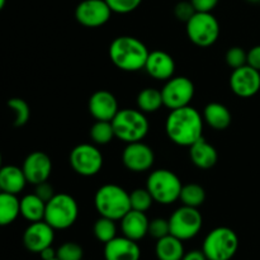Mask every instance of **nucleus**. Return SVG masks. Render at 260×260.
Returning a JSON list of instances; mask_svg holds the SVG:
<instances>
[{"label":"nucleus","mask_w":260,"mask_h":260,"mask_svg":"<svg viewBox=\"0 0 260 260\" xmlns=\"http://www.w3.org/2000/svg\"><path fill=\"white\" fill-rule=\"evenodd\" d=\"M55 240V229L51 228L45 220L30 222L23 233V245L28 251L40 254L48 246H52Z\"/></svg>","instance_id":"15"},{"label":"nucleus","mask_w":260,"mask_h":260,"mask_svg":"<svg viewBox=\"0 0 260 260\" xmlns=\"http://www.w3.org/2000/svg\"><path fill=\"white\" fill-rule=\"evenodd\" d=\"M8 107L14 113V126L22 127L29 121L30 109L27 102L22 98H10L8 101Z\"/></svg>","instance_id":"31"},{"label":"nucleus","mask_w":260,"mask_h":260,"mask_svg":"<svg viewBox=\"0 0 260 260\" xmlns=\"http://www.w3.org/2000/svg\"><path fill=\"white\" fill-rule=\"evenodd\" d=\"M187 36L192 43L200 47H210L220 36V23L212 13L196 12L185 23Z\"/></svg>","instance_id":"8"},{"label":"nucleus","mask_w":260,"mask_h":260,"mask_svg":"<svg viewBox=\"0 0 260 260\" xmlns=\"http://www.w3.org/2000/svg\"><path fill=\"white\" fill-rule=\"evenodd\" d=\"M196 9L190 2H179L174 8V15L180 22L187 23L194 15Z\"/></svg>","instance_id":"37"},{"label":"nucleus","mask_w":260,"mask_h":260,"mask_svg":"<svg viewBox=\"0 0 260 260\" xmlns=\"http://www.w3.org/2000/svg\"><path fill=\"white\" fill-rule=\"evenodd\" d=\"M189 156L193 164L203 170L213 168L218 160L217 150L203 137L189 146Z\"/></svg>","instance_id":"21"},{"label":"nucleus","mask_w":260,"mask_h":260,"mask_svg":"<svg viewBox=\"0 0 260 260\" xmlns=\"http://www.w3.org/2000/svg\"><path fill=\"white\" fill-rule=\"evenodd\" d=\"M182 260H207L202 250H192L184 254Z\"/></svg>","instance_id":"41"},{"label":"nucleus","mask_w":260,"mask_h":260,"mask_svg":"<svg viewBox=\"0 0 260 260\" xmlns=\"http://www.w3.org/2000/svg\"><path fill=\"white\" fill-rule=\"evenodd\" d=\"M149 218L146 212L129 210L123 217L121 218V229L123 236L131 240L140 241L149 235Z\"/></svg>","instance_id":"20"},{"label":"nucleus","mask_w":260,"mask_h":260,"mask_svg":"<svg viewBox=\"0 0 260 260\" xmlns=\"http://www.w3.org/2000/svg\"><path fill=\"white\" fill-rule=\"evenodd\" d=\"M81 260H85V259H81Z\"/></svg>","instance_id":"48"},{"label":"nucleus","mask_w":260,"mask_h":260,"mask_svg":"<svg viewBox=\"0 0 260 260\" xmlns=\"http://www.w3.org/2000/svg\"><path fill=\"white\" fill-rule=\"evenodd\" d=\"M136 103L137 108L144 113H155L164 106L161 90L155 88L142 89L137 95Z\"/></svg>","instance_id":"27"},{"label":"nucleus","mask_w":260,"mask_h":260,"mask_svg":"<svg viewBox=\"0 0 260 260\" xmlns=\"http://www.w3.org/2000/svg\"><path fill=\"white\" fill-rule=\"evenodd\" d=\"M3 167V159H2V154H0V169H2Z\"/></svg>","instance_id":"44"},{"label":"nucleus","mask_w":260,"mask_h":260,"mask_svg":"<svg viewBox=\"0 0 260 260\" xmlns=\"http://www.w3.org/2000/svg\"><path fill=\"white\" fill-rule=\"evenodd\" d=\"M27 182L33 185L47 182L52 173V161L46 152L33 151L24 159L22 165Z\"/></svg>","instance_id":"16"},{"label":"nucleus","mask_w":260,"mask_h":260,"mask_svg":"<svg viewBox=\"0 0 260 260\" xmlns=\"http://www.w3.org/2000/svg\"><path fill=\"white\" fill-rule=\"evenodd\" d=\"M27 178L22 168L15 165H5L0 169V187L3 192L19 194L27 184Z\"/></svg>","instance_id":"22"},{"label":"nucleus","mask_w":260,"mask_h":260,"mask_svg":"<svg viewBox=\"0 0 260 260\" xmlns=\"http://www.w3.org/2000/svg\"><path fill=\"white\" fill-rule=\"evenodd\" d=\"M40 256L42 260H51L57 258V251L52 248V246H48L45 250H42L40 253Z\"/></svg>","instance_id":"42"},{"label":"nucleus","mask_w":260,"mask_h":260,"mask_svg":"<svg viewBox=\"0 0 260 260\" xmlns=\"http://www.w3.org/2000/svg\"><path fill=\"white\" fill-rule=\"evenodd\" d=\"M248 2H250V3H259L260 0H248Z\"/></svg>","instance_id":"45"},{"label":"nucleus","mask_w":260,"mask_h":260,"mask_svg":"<svg viewBox=\"0 0 260 260\" xmlns=\"http://www.w3.org/2000/svg\"><path fill=\"white\" fill-rule=\"evenodd\" d=\"M71 168L81 177H94L103 168V155L91 144H80L74 147L69 156Z\"/></svg>","instance_id":"10"},{"label":"nucleus","mask_w":260,"mask_h":260,"mask_svg":"<svg viewBox=\"0 0 260 260\" xmlns=\"http://www.w3.org/2000/svg\"><path fill=\"white\" fill-rule=\"evenodd\" d=\"M165 131L170 141L175 145L192 146L203 137L202 114L190 106L173 109L165 121Z\"/></svg>","instance_id":"1"},{"label":"nucleus","mask_w":260,"mask_h":260,"mask_svg":"<svg viewBox=\"0 0 260 260\" xmlns=\"http://www.w3.org/2000/svg\"><path fill=\"white\" fill-rule=\"evenodd\" d=\"M155 254L157 260H182L184 256V245L180 239L172 234L156 240Z\"/></svg>","instance_id":"24"},{"label":"nucleus","mask_w":260,"mask_h":260,"mask_svg":"<svg viewBox=\"0 0 260 260\" xmlns=\"http://www.w3.org/2000/svg\"><path fill=\"white\" fill-rule=\"evenodd\" d=\"M226 62L231 69L241 68L248 62V52L238 46L229 48V51L226 52Z\"/></svg>","instance_id":"34"},{"label":"nucleus","mask_w":260,"mask_h":260,"mask_svg":"<svg viewBox=\"0 0 260 260\" xmlns=\"http://www.w3.org/2000/svg\"><path fill=\"white\" fill-rule=\"evenodd\" d=\"M239 249V238L230 228L220 226L207 234L202 251L207 260H231Z\"/></svg>","instance_id":"6"},{"label":"nucleus","mask_w":260,"mask_h":260,"mask_svg":"<svg viewBox=\"0 0 260 260\" xmlns=\"http://www.w3.org/2000/svg\"><path fill=\"white\" fill-rule=\"evenodd\" d=\"M79 216L78 202L68 193L55 194L46 203L45 221L55 230H66L76 222Z\"/></svg>","instance_id":"5"},{"label":"nucleus","mask_w":260,"mask_h":260,"mask_svg":"<svg viewBox=\"0 0 260 260\" xmlns=\"http://www.w3.org/2000/svg\"><path fill=\"white\" fill-rule=\"evenodd\" d=\"M111 10L117 14H128L141 5L142 0H106Z\"/></svg>","instance_id":"35"},{"label":"nucleus","mask_w":260,"mask_h":260,"mask_svg":"<svg viewBox=\"0 0 260 260\" xmlns=\"http://www.w3.org/2000/svg\"><path fill=\"white\" fill-rule=\"evenodd\" d=\"M123 165L132 173H144L152 168L155 162V154L149 145L142 141L127 144L122 152Z\"/></svg>","instance_id":"13"},{"label":"nucleus","mask_w":260,"mask_h":260,"mask_svg":"<svg viewBox=\"0 0 260 260\" xmlns=\"http://www.w3.org/2000/svg\"><path fill=\"white\" fill-rule=\"evenodd\" d=\"M5 4H7V0H0V12H2V10L4 9Z\"/></svg>","instance_id":"43"},{"label":"nucleus","mask_w":260,"mask_h":260,"mask_svg":"<svg viewBox=\"0 0 260 260\" xmlns=\"http://www.w3.org/2000/svg\"><path fill=\"white\" fill-rule=\"evenodd\" d=\"M194 84L185 76H173L161 89L164 106L170 111L189 106L194 96Z\"/></svg>","instance_id":"11"},{"label":"nucleus","mask_w":260,"mask_h":260,"mask_svg":"<svg viewBox=\"0 0 260 260\" xmlns=\"http://www.w3.org/2000/svg\"><path fill=\"white\" fill-rule=\"evenodd\" d=\"M112 13L106 0H83L75 9V19L86 28H98L108 23Z\"/></svg>","instance_id":"12"},{"label":"nucleus","mask_w":260,"mask_h":260,"mask_svg":"<svg viewBox=\"0 0 260 260\" xmlns=\"http://www.w3.org/2000/svg\"><path fill=\"white\" fill-rule=\"evenodd\" d=\"M196 12L211 13L218 4V0H189Z\"/></svg>","instance_id":"39"},{"label":"nucleus","mask_w":260,"mask_h":260,"mask_svg":"<svg viewBox=\"0 0 260 260\" xmlns=\"http://www.w3.org/2000/svg\"><path fill=\"white\" fill-rule=\"evenodd\" d=\"M149 53L145 43L132 36H119L109 46V58L113 65L127 73L144 69Z\"/></svg>","instance_id":"2"},{"label":"nucleus","mask_w":260,"mask_h":260,"mask_svg":"<svg viewBox=\"0 0 260 260\" xmlns=\"http://www.w3.org/2000/svg\"><path fill=\"white\" fill-rule=\"evenodd\" d=\"M93 233L94 236L98 241L101 243L107 244L108 241L113 240L117 236V226L116 221L111 220V218L107 217H99L95 221L93 226Z\"/></svg>","instance_id":"29"},{"label":"nucleus","mask_w":260,"mask_h":260,"mask_svg":"<svg viewBox=\"0 0 260 260\" xmlns=\"http://www.w3.org/2000/svg\"><path fill=\"white\" fill-rule=\"evenodd\" d=\"M144 70L155 80L167 81L174 76L175 61L173 56L165 51H151L147 56Z\"/></svg>","instance_id":"18"},{"label":"nucleus","mask_w":260,"mask_h":260,"mask_svg":"<svg viewBox=\"0 0 260 260\" xmlns=\"http://www.w3.org/2000/svg\"><path fill=\"white\" fill-rule=\"evenodd\" d=\"M129 203H131V210L146 212L154 203V198L150 194L147 188H136L129 193Z\"/></svg>","instance_id":"32"},{"label":"nucleus","mask_w":260,"mask_h":260,"mask_svg":"<svg viewBox=\"0 0 260 260\" xmlns=\"http://www.w3.org/2000/svg\"><path fill=\"white\" fill-rule=\"evenodd\" d=\"M146 188L154 198V202L168 206L179 200L183 184L179 177L172 170L157 169L147 178Z\"/></svg>","instance_id":"7"},{"label":"nucleus","mask_w":260,"mask_h":260,"mask_svg":"<svg viewBox=\"0 0 260 260\" xmlns=\"http://www.w3.org/2000/svg\"><path fill=\"white\" fill-rule=\"evenodd\" d=\"M20 215L19 200L15 194L0 193V226H8L14 222Z\"/></svg>","instance_id":"26"},{"label":"nucleus","mask_w":260,"mask_h":260,"mask_svg":"<svg viewBox=\"0 0 260 260\" xmlns=\"http://www.w3.org/2000/svg\"><path fill=\"white\" fill-rule=\"evenodd\" d=\"M170 234V226H169V220H165V218H154V220L150 221L149 223V235L152 236L155 240H159V239L165 238L167 235Z\"/></svg>","instance_id":"36"},{"label":"nucleus","mask_w":260,"mask_h":260,"mask_svg":"<svg viewBox=\"0 0 260 260\" xmlns=\"http://www.w3.org/2000/svg\"><path fill=\"white\" fill-rule=\"evenodd\" d=\"M114 135L126 144L142 141L149 132L150 124L144 112L137 109L123 108L112 119Z\"/></svg>","instance_id":"4"},{"label":"nucleus","mask_w":260,"mask_h":260,"mask_svg":"<svg viewBox=\"0 0 260 260\" xmlns=\"http://www.w3.org/2000/svg\"><path fill=\"white\" fill-rule=\"evenodd\" d=\"M51 260H58L57 258H55V259H51Z\"/></svg>","instance_id":"47"},{"label":"nucleus","mask_w":260,"mask_h":260,"mask_svg":"<svg viewBox=\"0 0 260 260\" xmlns=\"http://www.w3.org/2000/svg\"><path fill=\"white\" fill-rule=\"evenodd\" d=\"M231 119L233 117H231L230 111L222 103L212 102V103H208L203 109V121L216 131H223L228 128L231 124Z\"/></svg>","instance_id":"23"},{"label":"nucleus","mask_w":260,"mask_h":260,"mask_svg":"<svg viewBox=\"0 0 260 260\" xmlns=\"http://www.w3.org/2000/svg\"><path fill=\"white\" fill-rule=\"evenodd\" d=\"M20 216L28 222H37L45 220L46 202L41 200L36 193L27 194L19 200Z\"/></svg>","instance_id":"25"},{"label":"nucleus","mask_w":260,"mask_h":260,"mask_svg":"<svg viewBox=\"0 0 260 260\" xmlns=\"http://www.w3.org/2000/svg\"><path fill=\"white\" fill-rule=\"evenodd\" d=\"M203 225V217L198 208L182 206L177 208L169 217L170 234L182 241L190 240L200 234Z\"/></svg>","instance_id":"9"},{"label":"nucleus","mask_w":260,"mask_h":260,"mask_svg":"<svg viewBox=\"0 0 260 260\" xmlns=\"http://www.w3.org/2000/svg\"><path fill=\"white\" fill-rule=\"evenodd\" d=\"M3 192V190H2V187H0V193H2Z\"/></svg>","instance_id":"46"},{"label":"nucleus","mask_w":260,"mask_h":260,"mask_svg":"<svg viewBox=\"0 0 260 260\" xmlns=\"http://www.w3.org/2000/svg\"><path fill=\"white\" fill-rule=\"evenodd\" d=\"M179 201L183 203V206L198 208L206 201L205 188L200 184H196V183L183 185L182 190H180Z\"/></svg>","instance_id":"28"},{"label":"nucleus","mask_w":260,"mask_h":260,"mask_svg":"<svg viewBox=\"0 0 260 260\" xmlns=\"http://www.w3.org/2000/svg\"><path fill=\"white\" fill-rule=\"evenodd\" d=\"M94 206L102 217L121 221L131 210L129 193L117 184H104L94 196Z\"/></svg>","instance_id":"3"},{"label":"nucleus","mask_w":260,"mask_h":260,"mask_svg":"<svg viewBox=\"0 0 260 260\" xmlns=\"http://www.w3.org/2000/svg\"><path fill=\"white\" fill-rule=\"evenodd\" d=\"M58 260H81L84 259V250L80 244L68 241L58 246L57 250Z\"/></svg>","instance_id":"33"},{"label":"nucleus","mask_w":260,"mask_h":260,"mask_svg":"<svg viewBox=\"0 0 260 260\" xmlns=\"http://www.w3.org/2000/svg\"><path fill=\"white\" fill-rule=\"evenodd\" d=\"M88 108L95 121H111L118 113V102L108 90H96L89 98Z\"/></svg>","instance_id":"17"},{"label":"nucleus","mask_w":260,"mask_h":260,"mask_svg":"<svg viewBox=\"0 0 260 260\" xmlns=\"http://www.w3.org/2000/svg\"><path fill=\"white\" fill-rule=\"evenodd\" d=\"M230 88L240 98H250L260 90V71L248 63L234 69L230 76Z\"/></svg>","instance_id":"14"},{"label":"nucleus","mask_w":260,"mask_h":260,"mask_svg":"<svg viewBox=\"0 0 260 260\" xmlns=\"http://www.w3.org/2000/svg\"><path fill=\"white\" fill-rule=\"evenodd\" d=\"M141 249L137 241L126 236H116L113 240L104 244L106 260H140Z\"/></svg>","instance_id":"19"},{"label":"nucleus","mask_w":260,"mask_h":260,"mask_svg":"<svg viewBox=\"0 0 260 260\" xmlns=\"http://www.w3.org/2000/svg\"><path fill=\"white\" fill-rule=\"evenodd\" d=\"M36 194L41 198L42 201H45L46 203L51 200V198L55 196V190H53V187L47 182L40 183V184L36 185Z\"/></svg>","instance_id":"38"},{"label":"nucleus","mask_w":260,"mask_h":260,"mask_svg":"<svg viewBox=\"0 0 260 260\" xmlns=\"http://www.w3.org/2000/svg\"><path fill=\"white\" fill-rule=\"evenodd\" d=\"M246 63L260 71V45L254 46L248 51V62Z\"/></svg>","instance_id":"40"},{"label":"nucleus","mask_w":260,"mask_h":260,"mask_svg":"<svg viewBox=\"0 0 260 260\" xmlns=\"http://www.w3.org/2000/svg\"><path fill=\"white\" fill-rule=\"evenodd\" d=\"M116 137L111 121H95L90 128V139L95 145H107Z\"/></svg>","instance_id":"30"}]
</instances>
